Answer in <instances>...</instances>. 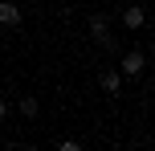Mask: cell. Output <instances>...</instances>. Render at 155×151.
<instances>
[{"label": "cell", "instance_id": "6da1fadb", "mask_svg": "<svg viewBox=\"0 0 155 151\" xmlns=\"http://www.w3.org/2000/svg\"><path fill=\"white\" fill-rule=\"evenodd\" d=\"M90 33H94V41H98L102 49H114V41H110V21H106L102 12L90 16Z\"/></svg>", "mask_w": 155, "mask_h": 151}, {"label": "cell", "instance_id": "7a4b0ae2", "mask_svg": "<svg viewBox=\"0 0 155 151\" xmlns=\"http://www.w3.org/2000/svg\"><path fill=\"white\" fill-rule=\"evenodd\" d=\"M143 65H147V57H143L139 49H131V53H123V65H118V74H123V78H139V74H143Z\"/></svg>", "mask_w": 155, "mask_h": 151}, {"label": "cell", "instance_id": "3957f363", "mask_svg": "<svg viewBox=\"0 0 155 151\" xmlns=\"http://www.w3.org/2000/svg\"><path fill=\"white\" fill-rule=\"evenodd\" d=\"M21 4H12V0H0V25H4V29H16V25H21Z\"/></svg>", "mask_w": 155, "mask_h": 151}, {"label": "cell", "instance_id": "277c9868", "mask_svg": "<svg viewBox=\"0 0 155 151\" xmlns=\"http://www.w3.org/2000/svg\"><path fill=\"white\" fill-rule=\"evenodd\" d=\"M123 25L127 29H143V25H147V8L143 4H127L123 8Z\"/></svg>", "mask_w": 155, "mask_h": 151}, {"label": "cell", "instance_id": "5b68a950", "mask_svg": "<svg viewBox=\"0 0 155 151\" xmlns=\"http://www.w3.org/2000/svg\"><path fill=\"white\" fill-rule=\"evenodd\" d=\"M98 82H102V90H106V94H118V90H123V74H118V70H102Z\"/></svg>", "mask_w": 155, "mask_h": 151}, {"label": "cell", "instance_id": "8992f818", "mask_svg": "<svg viewBox=\"0 0 155 151\" xmlns=\"http://www.w3.org/2000/svg\"><path fill=\"white\" fill-rule=\"evenodd\" d=\"M16 110H21L25 119H37V114H41V102H37V98H21V106H16Z\"/></svg>", "mask_w": 155, "mask_h": 151}, {"label": "cell", "instance_id": "52a82bcc", "mask_svg": "<svg viewBox=\"0 0 155 151\" xmlns=\"http://www.w3.org/2000/svg\"><path fill=\"white\" fill-rule=\"evenodd\" d=\"M57 151H86V147L78 143V139H61V143H57Z\"/></svg>", "mask_w": 155, "mask_h": 151}, {"label": "cell", "instance_id": "ba28073f", "mask_svg": "<svg viewBox=\"0 0 155 151\" xmlns=\"http://www.w3.org/2000/svg\"><path fill=\"white\" fill-rule=\"evenodd\" d=\"M4 114H8V102H4V98H0V123H4Z\"/></svg>", "mask_w": 155, "mask_h": 151}, {"label": "cell", "instance_id": "9c48e42d", "mask_svg": "<svg viewBox=\"0 0 155 151\" xmlns=\"http://www.w3.org/2000/svg\"><path fill=\"white\" fill-rule=\"evenodd\" d=\"M25 151H41V147H25Z\"/></svg>", "mask_w": 155, "mask_h": 151}, {"label": "cell", "instance_id": "30bf717a", "mask_svg": "<svg viewBox=\"0 0 155 151\" xmlns=\"http://www.w3.org/2000/svg\"><path fill=\"white\" fill-rule=\"evenodd\" d=\"M25 4H37V0H25Z\"/></svg>", "mask_w": 155, "mask_h": 151}]
</instances>
